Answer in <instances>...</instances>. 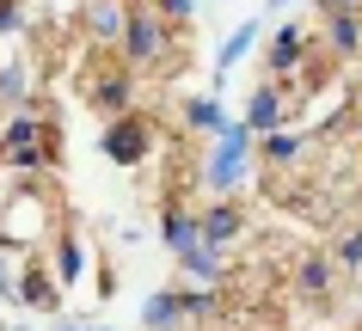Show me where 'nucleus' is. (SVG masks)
<instances>
[{
    "label": "nucleus",
    "instance_id": "obj_17",
    "mask_svg": "<svg viewBox=\"0 0 362 331\" xmlns=\"http://www.w3.org/2000/svg\"><path fill=\"white\" fill-rule=\"evenodd\" d=\"M49 270H56V282H62V294H74L80 289V276H86V239L74 234V227H62L56 234V246H49Z\"/></svg>",
    "mask_w": 362,
    "mask_h": 331
},
{
    "label": "nucleus",
    "instance_id": "obj_16",
    "mask_svg": "<svg viewBox=\"0 0 362 331\" xmlns=\"http://www.w3.org/2000/svg\"><path fill=\"white\" fill-rule=\"evenodd\" d=\"M264 31H270V19L258 13V19H240V25L228 31V37H221V49H215V68H209V74H215V86H221V80H228L233 68H240V61L252 56V49H258V37H264ZM215 86H209V92H215Z\"/></svg>",
    "mask_w": 362,
    "mask_h": 331
},
{
    "label": "nucleus",
    "instance_id": "obj_4",
    "mask_svg": "<svg viewBox=\"0 0 362 331\" xmlns=\"http://www.w3.org/2000/svg\"><path fill=\"white\" fill-rule=\"evenodd\" d=\"M153 148H160V129H153V117H141V111L105 117V129H98V154L111 160V166H148Z\"/></svg>",
    "mask_w": 362,
    "mask_h": 331
},
{
    "label": "nucleus",
    "instance_id": "obj_9",
    "mask_svg": "<svg viewBox=\"0 0 362 331\" xmlns=\"http://www.w3.org/2000/svg\"><path fill=\"white\" fill-rule=\"evenodd\" d=\"M288 111H295V98H288V86L283 80H258L252 86V98H246V129L252 136H270V129H288Z\"/></svg>",
    "mask_w": 362,
    "mask_h": 331
},
{
    "label": "nucleus",
    "instance_id": "obj_15",
    "mask_svg": "<svg viewBox=\"0 0 362 331\" xmlns=\"http://www.w3.org/2000/svg\"><path fill=\"white\" fill-rule=\"evenodd\" d=\"M320 56L332 61H356L362 56V13H320Z\"/></svg>",
    "mask_w": 362,
    "mask_h": 331
},
{
    "label": "nucleus",
    "instance_id": "obj_6",
    "mask_svg": "<svg viewBox=\"0 0 362 331\" xmlns=\"http://www.w3.org/2000/svg\"><path fill=\"white\" fill-rule=\"evenodd\" d=\"M264 74L270 80H283L288 86V74H301V61H307V49H313V31H307L301 19H283L276 31H264Z\"/></svg>",
    "mask_w": 362,
    "mask_h": 331
},
{
    "label": "nucleus",
    "instance_id": "obj_19",
    "mask_svg": "<svg viewBox=\"0 0 362 331\" xmlns=\"http://www.w3.org/2000/svg\"><path fill=\"white\" fill-rule=\"evenodd\" d=\"M307 141H313V136H301V129H270V136H258V141H252V160H258V166H276V172H283V166H295V160L307 154Z\"/></svg>",
    "mask_w": 362,
    "mask_h": 331
},
{
    "label": "nucleus",
    "instance_id": "obj_27",
    "mask_svg": "<svg viewBox=\"0 0 362 331\" xmlns=\"http://www.w3.org/2000/svg\"><path fill=\"white\" fill-rule=\"evenodd\" d=\"M320 13H362V0H313Z\"/></svg>",
    "mask_w": 362,
    "mask_h": 331
},
{
    "label": "nucleus",
    "instance_id": "obj_21",
    "mask_svg": "<svg viewBox=\"0 0 362 331\" xmlns=\"http://www.w3.org/2000/svg\"><path fill=\"white\" fill-rule=\"evenodd\" d=\"M178 123H185L191 136H215V129L228 123V111H221V98H215V92H185V98H178Z\"/></svg>",
    "mask_w": 362,
    "mask_h": 331
},
{
    "label": "nucleus",
    "instance_id": "obj_3",
    "mask_svg": "<svg viewBox=\"0 0 362 331\" xmlns=\"http://www.w3.org/2000/svg\"><path fill=\"white\" fill-rule=\"evenodd\" d=\"M215 148H209V160H203V184H209V196H240L252 184V172H258V160H252V129L240 117H228L221 129H215Z\"/></svg>",
    "mask_w": 362,
    "mask_h": 331
},
{
    "label": "nucleus",
    "instance_id": "obj_30",
    "mask_svg": "<svg viewBox=\"0 0 362 331\" xmlns=\"http://www.w3.org/2000/svg\"><path fill=\"white\" fill-rule=\"evenodd\" d=\"M6 331H37V325H6Z\"/></svg>",
    "mask_w": 362,
    "mask_h": 331
},
{
    "label": "nucleus",
    "instance_id": "obj_11",
    "mask_svg": "<svg viewBox=\"0 0 362 331\" xmlns=\"http://www.w3.org/2000/svg\"><path fill=\"white\" fill-rule=\"evenodd\" d=\"M86 104H93L98 117H123V111H135V74L117 61V68H98L93 80H86Z\"/></svg>",
    "mask_w": 362,
    "mask_h": 331
},
{
    "label": "nucleus",
    "instance_id": "obj_1",
    "mask_svg": "<svg viewBox=\"0 0 362 331\" xmlns=\"http://www.w3.org/2000/svg\"><path fill=\"white\" fill-rule=\"evenodd\" d=\"M62 227H68V221H62V203H56L49 184H13V191L0 196V239H6V246L43 252Z\"/></svg>",
    "mask_w": 362,
    "mask_h": 331
},
{
    "label": "nucleus",
    "instance_id": "obj_25",
    "mask_svg": "<svg viewBox=\"0 0 362 331\" xmlns=\"http://www.w3.org/2000/svg\"><path fill=\"white\" fill-rule=\"evenodd\" d=\"M19 246H6V239H0V301H6V307H13V270H19Z\"/></svg>",
    "mask_w": 362,
    "mask_h": 331
},
{
    "label": "nucleus",
    "instance_id": "obj_32",
    "mask_svg": "<svg viewBox=\"0 0 362 331\" xmlns=\"http://www.w3.org/2000/svg\"><path fill=\"white\" fill-rule=\"evenodd\" d=\"M0 331H6V319H0Z\"/></svg>",
    "mask_w": 362,
    "mask_h": 331
},
{
    "label": "nucleus",
    "instance_id": "obj_13",
    "mask_svg": "<svg viewBox=\"0 0 362 331\" xmlns=\"http://www.w3.org/2000/svg\"><path fill=\"white\" fill-rule=\"evenodd\" d=\"M19 104H37V61L19 49L0 56V111H19Z\"/></svg>",
    "mask_w": 362,
    "mask_h": 331
},
{
    "label": "nucleus",
    "instance_id": "obj_8",
    "mask_svg": "<svg viewBox=\"0 0 362 331\" xmlns=\"http://www.w3.org/2000/svg\"><path fill=\"white\" fill-rule=\"evenodd\" d=\"M74 19H80V37L93 43V49H111V56H117V37H123V19H129V0H80Z\"/></svg>",
    "mask_w": 362,
    "mask_h": 331
},
{
    "label": "nucleus",
    "instance_id": "obj_22",
    "mask_svg": "<svg viewBox=\"0 0 362 331\" xmlns=\"http://www.w3.org/2000/svg\"><path fill=\"white\" fill-rule=\"evenodd\" d=\"M185 307H178V289H153L148 307H141V331H185Z\"/></svg>",
    "mask_w": 362,
    "mask_h": 331
},
{
    "label": "nucleus",
    "instance_id": "obj_29",
    "mask_svg": "<svg viewBox=\"0 0 362 331\" xmlns=\"http://www.w3.org/2000/svg\"><path fill=\"white\" fill-rule=\"evenodd\" d=\"M295 0H264V19H276V13H288Z\"/></svg>",
    "mask_w": 362,
    "mask_h": 331
},
{
    "label": "nucleus",
    "instance_id": "obj_24",
    "mask_svg": "<svg viewBox=\"0 0 362 331\" xmlns=\"http://www.w3.org/2000/svg\"><path fill=\"white\" fill-rule=\"evenodd\" d=\"M141 6H153V13H160L172 31H185V37H191V25L203 19V0H141Z\"/></svg>",
    "mask_w": 362,
    "mask_h": 331
},
{
    "label": "nucleus",
    "instance_id": "obj_20",
    "mask_svg": "<svg viewBox=\"0 0 362 331\" xmlns=\"http://www.w3.org/2000/svg\"><path fill=\"white\" fill-rule=\"evenodd\" d=\"M160 239H166V252H191V246H203V227H197V209H185V203H166L160 209Z\"/></svg>",
    "mask_w": 362,
    "mask_h": 331
},
{
    "label": "nucleus",
    "instance_id": "obj_28",
    "mask_svg": "<svg viewBox=\"0 0 362 331\" xmlns=\"http://www.w3.org/2000/svg\"><path fill=\"white\" fill-rule=\"evenodd\" d=\"M141 234H148L141 221H123V227H117V239H123V246H141Z\"/></svg>",
    "mask_w": 362,
    "mask_h": 331
},
{
    "label": "nucleus",
    "instance_id": "obj_2",
    "mask_svg": "<svg viewBox=\"0 0 362 331\" xmlns=\"http://www.w3.org/2000/svg\"><path fill=\"white\" fill-rule=\"evenodd\" d=\"M178 49H185V37L160 19L153 6L129 0V19H123V37H117V61H123L129 74H172V68H178Z\"/></svg>",
    "mask_w": 362,
    "mask_h": 331
},
{
    "label": "nucleus",
    "instance_id": "obj_14",
    "mask_svg": "<svg viewBox=\"0 0 362 331\" xmlns=\"http://www.w3.org/2000/svg\"><path fill=\"white\" fill-rule=\"evenodd\" d=\"M37 141H56V117H49L43 104H19V111H6V123H0V154H13V148H37Z\"/></svg>",
    "mask_w": 362,
    "mask_h": 331
},
{
    "label": "nucleus",
    "instance_id": "obj_7",
    "mask_svg": "<svg viewBox=\"0 0 362 331\" xmlns=\"http://www.w3.org/2000/svg\"><path fill=\"white\" fill-rule=\"evenodd\" d=\"M288 282H295V294H301V301L332 307V301H338V289H344V270H338L325 252H301V258H295V270H288Z\"/></svg>",
    "mask_w": 362,
    "mask_h": 331
},
{
    "label": "nucleus",
    "instance_id": "obj_26",
    "mask_svg": "<svg viewBox=\"0 0 362 331\" xmlns=\"http://www.w3.org/2000/svg\"><path fill=\"white\" fill-rule=\"evenodd\" d=\"M86 325H93V319H86V313H68V307L49 319V331H86Z\"/></svg>",
    "mask_w": 362,
    "mask_h": 331
},
{
    "label": "nucleus",
    "instance_id": "obj_18",
    "mask_svg": "<svg viewBox=\"0 0 362 331\" xmlns=\"http://www.w3.org/2000/svg\"><path fill=\"white\" fill-rule=\"evenodd\" d=\"M178 282L221 289V282H228V252H215V246H191V252H178Z\"/></svg>",
    "mask_w": 362,
    "mask_h": 331
},
{
    "label": "nucleus",
    "instance_id": "obj_10",
    "mask_svg": "<svg viewBox=\"0 0 362 331\" xmlns=\"http://www.w3.org/2000/svg\"><path fill=\"white\" fill-rule=\"evenodd\" d=\"M197 227H203V246L233 252V246L246 239V209H240V196H215L209 209H197Z\"/></svg>",
    "mask_w": 362,
    "mask_h": 331
},
{
    "label": "nucleus",
    "instance_id": "obj_23",
    "mask_svg": "<svg viewBox=\"0 0 362 331\" xmlns=\"http://www.w3.org/2000/svg\"><path fill=\"white\" fill-rule=\"evenodd\" d=\"M325 258H332L344 276H356V270H362V221H356V227H344V234L325 246Z\"/></svg>",
    "mask_w": 362,
    "mask_h": 331
},
{
    "label": "nucleus",
    "instance_id": "obj_5",
    "mask_svg": "<svg viewBox=\"0 0 362 331\" xmlns=\"http://www.w3.org/2000/svg\"><path fill=\"white\" fill-rule=\"evenodd\" d=\"M13 307L49 313V319L68 307V294H62V282H56V270H49V258H43V252H25L19 258V270H13Z\"/></svg>",
    "mask_w": 362,
    "mask_h": 331
},
{
    "label": "nucleus",
    "instance_id": "obj_31",
    "mask_svg": "<svg viewBox=\"0 0 362 331\" xmlns=\"http://www.w3.org/2000/svg\"><path fill=\"white\" fill-rule=\"evenodd\" d=\"M86 331H117V325H86Z\"/></svg>",
    "mask_w": 362,
    "mask_h": 331
},
{
    "label": "nucleus",
    "instance_id": "obj_12",
    "mask_svg": "<svg viewBox=\"0 0 362 331\" xmlns=\"http://www.w3.org/2000/svg\"><path fill=\"white\" fill-rule=\"evenodd\" d=\"M56 166H62V141H37V148L0 154V178H6V184H43Z\"/></svg>",
    "mask_w": 362,
    "mask_h": 331
}]
</instances>
